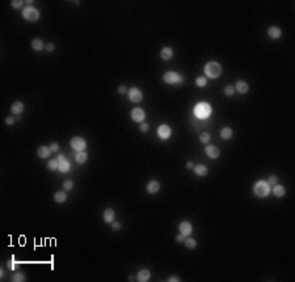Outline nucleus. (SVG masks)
<instances>
[{
    "instance_id": "obj_1",
    "label": "nucleus",
    "mask_w": 295,
    "mask_h": 282,
    "mask_svg": "<svg viewBox=\"0 0 295 282\" xmlns=\"http://www.w3.org/2000/svg\"><path fill=\"white\" fill-rule=\"evenodd\" d=\"M205 72L209 77H211V79H216V77L220 76V74H222V67H220V65L218 62H210V63L206 65Z\"/></svg>"
},
{
    "instance_id": "obj_2",
    "label": "nucleus",
    "mask_w": 295,
    "mask_h": 282,
    "mask_svg": "<svg viewBox=\"0 0 295 282\" xmlns=\"http://www.w3.org/2000/svg\"><path fill=\"white\" fill-rule=\"evenodd\" d=\"M253 192L257 197H266L270 192V185L266 181H258V182H256Z\"/></svg>"
},
{
    "instance_id": "obj_3",
    "label": "nucleus",
    "mask_w": 295,
    "mask_h": 282,
    "mask_svg": "<svg viewBox=\"0 0 295 282\" xmlns=\"http://www.w3.org/2000/svg\"><path fill=\"white\" fill-rule=\"evenodd\" d=\"M194 113L195 116L198 118H206V117H209L210 113H211V108H210V105L209 104H206V103H201L195 106V109H194Z\"/></svg>"
},
{
    "instance_id": "obj_4",
    "label": "nucleus",
    "mask_w": 295,
    "mask_h": 282,
    "mask_svg": "<svg viewBox=\"0 0 295 282\" xmlns=\"http://www.w3.org/2000/svg\"><path fill=\"white\" fill-rule=\"evenodd\" d=\"M22 16H24V18H26L28 21H36L39 17V12L34 7H26V8H24Z\"/></svg>"
},
{
    "instance_id": "obj_5",
    "label": "nucleus",
    "mask_w": 295,
    "mask_h": 282,
    "mask_svg": "<svg viewBox=\"0 0 295 282\" xmlns=\"http://www.w3.org/2000/svg\"><path fill=\"white\" fill-rule=\"evenodd\" d=\"M87 147V142L83 138H79V137H76V138H72L71 139V148L73 150V151H83Z\"/></svg>"
},
{
    "instance_id": "obj_6",
    "label": "nucleus",
    "mask_w": 295,
    "mask_h": 282,
    "mask_svg": "<svg viewBox=\"0 0 295 282\" xmlns=\"http://www.w3.org/2000/svg\"><path fill=\"white\" fill-rule=\"evenodd\" d=\"M163 79H164L165 83H168V84H176V83H181V81H183V77H181L179 74L173 72V71L167 72Z\"/></svg>"
},
{
    "instance_id": "obj_7",
    "label": "nucleus",
    "mask_w": 295,
    "mask_h": 282,
    "mask_svg": "<svg viewBox=\"0 0 295 282\" xmlns=\"http://www.w3.org/2000/svg\"><path fill=\"white\" fill-rule=\"evenodd\" d=\"M146 114H144V110L140 109V108H135L131 110V118L132 121H135V122H142V121L144 119Z\"/></svg>"
},
{
    "instance_id": "obj_8",
    "label": "nucleus",
    "mask_w": 295,
    "mask_h": 282,
    "mask_svg": "<svg viewBox=\"0 0 295 282\" xmlns=\"http://www.w3.org/2000/svg\"><path fill=\"white\" fill-rule=\"evenodd\" d=\"M129 97H130L131 101H134V103H139V101H142V92H140V89L131 88L129 91Z\"/></svg>"
},
{
    "instance_id": "obj_9",
    "label": "nucleus",
    "mask_w": 295,
    "mask_h": 282,
    "mask_svg": "<svg viewBox=\"0 0 295 282\" xmlns=\"http://www.w3.org/2000/svg\"><path fill=\"white\" fill-rule=\"evenodd\" d=\"M171 127L168 125H161L159 129H157V134H159V137L160 138H163V139H167V138H169V135H171Z\"/></svg>"
},
{
    "instance_id": "obj_10",
    "label": "nucleus",
    "mask_w": 295,
    "mask_h": 282,
    "mask_svg": "<svg viewBox=\"0 0 295 282\" xmlns=\"http://www.w3.org/2000/svg\"><path fill=\"white\" fill-rule=\"evenodd\" d=\"M205 151L207 154V156L211 159H216L219 156V150H218V147H215V146H206Z\"/></svg>"
},
{
    "instance_id": "obj_11",
    "label": "nucleus",
    "mask_w": 295,
    "mask_h": 282,
    "mask_svg": "<svg viewBox=\"0 0 295 282\" xmlns=\"http://www.w3.org/2000/svg\"><path fill=\"white\" fill-rule=\"evenodd\" d=\"M191 231H193V227H191V225L189 222H183V223H180V232L183 234L184 236L186 235H190L191 234Z\"/></svg>"
},
{
    "instance_id": "obj_12",
    "label": "nucleus",
    "mask_w": 295,
    "mask_h": 282,
    "mask_svg": "<svg viewBox=\"0 0 295 282\" xmlns=\"http://www.w3.org/2000/svg\"><path fill=\"white\" fill-rule=\"evenodd\" d=\"M11 110H12V113L13 114H21L22 112H24V104L21 103V101H16V103H13L12 106H11Z\"/></svg>"
},
{
    "instance_id": "obj_13",
    "label": "nucleus",
    "mask_w": 295,
    "mask_h": 282,
    "mask_svg": "<svg viewBox=\"0 0 295 282\" xmlns=\"http://www.w3.org/2000/svg\"><path fill=\"white\" fill-rule=\"evenodd\" d=\"M136 278H138V281H140V282H147V281H150V278H151V273L147 269H143V270H140L139 273H138Z\"/></svg>"
},
{
    "instance_id": "obj_14",
    "label": "nucleus",
    "mask_w": 295,
    "mask_h": 282,
    "mask_svg": "<svg viewBox=\"0 0 295 282\" xmlns=\"http://www.w3.org/2000/svg\"><path fill=\"white\" fill-rule=\"evenodd\" d=\"M159 189H160V184H159V181H155V180L154 181H150L148 185H147V192L151 194L159 192Z\"/></svg>"
},
{
    "instance_id": "obj_15",
    "label": "nucleus",
    "mask_w": 295,
    "mask_h": 282,
    "mask_svg": "<svg viewBox=\"0 0 295 282\" xmlns=\"http://www.w3.org/2000/svg\"><path fill=\"white\" fill-rule=\"evenodd\" d=\"M235 89L238 92H240V93H247L249 88H248V84L245 81L239 80L238 83H236V85H235Z\"/></svg>"
},
{
    "instance_id": "obj_16",
    "label": "nucleus",
    "mask_w": 295,
    "mask_h": 282,
    "mask_svg": "<svg viewBox=\"0 0 295 282\" xmlns=\"http://www.w3.org/2000/svg\"><path fill=\"white\" fill-rule=\"evenodd\" d=\"M50 154H51V150H50V147H46V146H42V147H39L37 150V155L39 158H42V159L47 158Z\"/></svg>"
},
{
    "instance_id": "obj_17",
    "label": "nucleus",
    "mask_w": 295,
    "mask_h": 282,
    "mask_svg": "<svg viewBox=\"0 0 295 282\" xmlns=\"http://www.w3.org/2000/svg\"><path fill=\"white\" fill-rule=\"evenodd\" d=\"M268 33H269V37L274 38V40H277V38L281 37V33H282V32H281V29H279L278 26H272V28H269Z\"/></svg>"
},
{
    "instance_id": "obj_18",
    "label": "nucleus",
    "mask_w": 295,
    "mask_h": 282,
    "mask_svg": "<svg viewBox=\"0 0 295 282\" xmlns=\"http://www.w3.org/2000/svg\"><path fill=\"white\" fill-rule=\"evenodd\" d=\"M172 55H173V50H172L171 47H164L163 50H161V53H160V57L163 58L164 61H168V59H171V58H172Z\"/></svg>"
},
{
    "instance_id": "obj_19",
    "label": "nucleus",
    "mask_w": 295,
    "mask_h": 282,
    "mask_svg": "<svg viewBox=\"0 0 295 282\" xmlns=\"http://www.w3.org/2000/svg\"><path fill=\"white\" fill-rule=\"evenodd\" d=\"M113 219H114V210L113 209H106L104 211V221L106 223H112Z\"/></svg>"
},
{
    "instance_id": "obj_20",
    "label": "nucleus",
    "mask_w": 295,
    "mask_h": 282,
    "mask_svg": "<svg viewBox=\"0 0 295 282\" xmlns=\"http://www.w3.org/2000/svg\"><path fill=\"white\" fill-rule=\"evenodd\" d=\"M194 172H195V174H198V176H206V174H207V168H206L205 165L199 164V165H195L194 167Z\"/></svg>"
},
{
    "instance_id": "obj_21",
    "label": "nucleus",
    "mask_w": 295,
    "mask_h": 282,
    "mask_svg": "<svg viewBox=\"0 0 295 282\" xmlns=\"http://www.w3.org/2000/svg\"><path fill=\"white\" fill-rule=\"evenodd\" d=\"M54 200H55V202H58V203H62L67 200V194L65 192H57L55 194H54Z\"/></svg>"
},
{
    "instance_id": "obj_22",
    "label": "nucleus",
    "mask_w": 295,
    "mask_h": 282,
    "mask_svg": "<svg viewBox=\"0 0 295 282\" xmlns=\"http://www.w3.org/2000/svg\"><path fill=\"white\" fill-rule=\"evenodd\" d=\"M32 47H33V50H36V51L42 50V49H43V42L39 40V38H34V40L32 41Z\"/></svg>"
},
{
    "instance_id": "obj_23",
    "label": "nucleus",
    "mask_w": 295,
    "mask_h": 282,
    "mask_svg": "<svg viewBox=\"0 0 295 282\" xmlns=\"http://www.w3.org/2000/svg\"><path fill=\"white\" fill-rule=\"evenodd\" d=\"M58 168H59V171L63 172V173H66L68 169H70V163L67 162V160H62V162H59V165H58Z\"/></svg>"
},
{
    "instance_id": "obj_24",
    "label": "nucleus",
    "mask_w": 295,
    "mask_h": 282,
    "mask_svg": "<svg viewBox=\"0 0 295 282\" xmlns=\"http://www.w3.org/2000/svg\"><path fill=\"white\" fill-rule=\"evenodd\" d=\"M220 137H222V139H230L231 137H232V129H230V127L222 129V131H220Z\"/></svg>"
},
{
    "instance_id": "obj_25",
    "label": "nucleus",
    "mask_w": 295,
    "mask_h": 282,
    "mask_svg": "<svg viewBox=\"0 0 295 282\" xmlns=\"http://www.w3.org/2000/svg\"><path fill=\"white\" fill-rule=\"evenodd\" d=\"M273 194H274V196H277V197L285 196V188L281 186V185H274V188H273Z\"/></svg>"
},
{
    "instance_id": "obj_26",
    "label": "nucleus",
    "mask_w": 295,
    "mask_h": 282,
    "mask_svg": "<svg viewBox=\"0 0 295 282\" xmlns=\"http://www.w3.org/2000/svg\"><path fill=\"white\" fill-rule=\"evenodd\" d=\"M87 159H88V155L85 154V152H77L76 154V162L79 163V164H83V163H85L87 162Z\"/></svg>"
},
{
    "instance_id": "obj_27",
    "label": "nucleus",
    "mask_w": 295,
    "mask_h": 282,
    "mask_svg": "<svg viewBox=\"0 0 295 282\" xmlns=\"http://www.w3.org/2000/svg\"><path fill=\"white\" fill-rule=\"evenodd\" d=\"M185 247L186 248H189V249H193V248H195L197 245V241L193 239V237H188V239H185Z\"/></svg>"
},
{
    "instance_id": "obj_28",
    "label": "nucleus",
    "mask_w": 295,
    "mask_h": 282,
    "mask_svg": "<svg viewBox=\"0 0 295 282\" xmlns=\"http://www.w3.org/2000/svg\"><path fill=\"white\" fill-rule=\"evenodd\" d=\"M206 83H207V79H206L205 76H199V77H197V80H195V84L198 87H205Z\"/></svg>"
},
{
    "instance_id": "obj_29",
    "label": "nucleus",
    "mask_w": 295,
    "mask_h": 282,
    "mask_svg": "<svg viewBox=\"0 0 295 282\" xmlns=\"http://www.w3.org/2000/svg\"><path fill=\"white\" fill-rule=\"evenodd\" d=\"M58 165H59V162L58 160H50L47 164V168L50 169V171H55V169L58 168Z\"/></svg>"
},
{
    "instance_id": "obj_30",
    "label": "nucleus",
    "mask_w": 295,
    "mask_h": 282,
    "mask_svg": "<svg viewBox=\"0 0 295 282\" xmlns=\"http://www.w3.org/2000/svg\"><path fill=\"white\" fill-rule=\"evenodd\" d=\"M199 140L202 143H207V142H210V135H209V133H202L199 135Z\"/></svg>"
},
{
    "instance_id": "obj_31",
    "label": "nucleus",
    "mask_w": 295,
    "mask_h": 282,
    "mask_svg": "<svg viewBox=\"0 0 295 282\" xmlns=\"http://www.w3.org/2000/svg\"><path fill=\"white\" fill-rule=\"evenodd\" d=\"M234 92H235V88H234L232 85H227V87L224 88V93L227 95V96H232Z\"/></svg>"
},
{
    "instance_id": "obj_32",
    "label": "nucleus",
    "mask_w": 295,
    "mask_h": 282,
    "mask_svg": "<svg viewBox=\"0 0 295 282\" xmlns=\"http://www.w3.org/2000/svg\"><path fill=\"white\" fill-rule=\"evenodd\" d=\"M24 280H25V276H24L22 273H17V274H14V276H13V281H16V282L24 281Z\"/></svg>"
},
{
    "instance_id": "obj_33",
    "label": "nucleus",
    "mask_w": 295,
    "mask_h": 282,
    "mask_svg": "<svg viewBox=\"0 0 295 282\" xmlns=\"http://www.w3.org/2000/svg\"><path fill=\"white\" fill-rule=\"evenodd\" d=\"M63 186H65L66 190H71V189L73 188V182L70 181V180H67V181H66L65 184H63Z\"/></svg>"
},
{
    "instance_id": "obj_34",
    "label": "nucleus",
    "mask_w": 295,
    "mask_h": 282,
    "mask_svg": "<svg viewBox=\"0 0 295 282\" xmlns=\"http://www.w3.org/2000/svg\"><path fill=\"white\" fill-rule=\"evenodd\" d=\"M50 150H51V152H57L59 150V144L57 142H53L51 146H50Z\"/></svg>"
},
{
    "instance_id": "obj_35",
    "label": "nucleus",
    "mask_w": 295,
    "mask_h": 282,
    "mask_svg": "<svg viewBox=\"0 0 295 282\" xmlns=\"http://www.w3.org/2000/svg\"><path fill=\"white\" fill-rule=\"evenodd\" d=\"M277 182H278V177H277V176H270V177H269L268 184H272V185H274V184H277Z\"/></svg>"
},
{
    "instance_id": "obj_36",
    "label": "nucleus",
    "mask_w": 295,
    "mask_h": 282,
    "mask_svg": "<svg viewBox=\"0 0 295 282\" xmlns=\"http://www.w3.org/2000/svg\"><path fill=\"white\" fill-rule=\"evenodd\" d=\"M24 6V2H12V7L13 8H21Z\"/></svg>"
},
{
    "instance_id": "obj_37",
    "label": "nucleus",
    "mask_w": 295,
    "mask_h": 282,
    "mask_svg": "<svg viewBox=\"0 0 295 282\" xmlns=\"http://www.w3.org/2000/svg\"><path fill=\"white\" fill-rule=\"evenodd\" d=\"M8 269H11V270L14 269V259H13V257L11 260H8Z\"/></svg>"
},
{
    "instance_id": "obj_38",
    "label": "nucleus",
    "mask_w": 295,
    "mask_h": 282,
    "mask_svg": "<svg viewBox=\"0 0 295 282\" xmlns=\"http://www.w3.org/2000/svg\"><path fill=\"white\" fill-rule=\"evenodd\" d=\"M113 230H114V231H118V230H120V228H121V223L120 222H113Z\"/></svg>"
},
{
    "instance_id": "obj_39",
    "label": "nucleus",
    "mask_w": 295,
    "mask_h": 282,
    "mask_svg": "<svg viewBox=\"0 0 295 282\" xmlns=\"http://www.w3.org/2000/svg\"><path fill=\"white\" fill-rule=\"evenodd\" d=\"M118 92H120V93H121V95H125V93H126V92H127V88H126V87H125V85H121V87H120V88H118Z\"/></svg>"
},
{
    "instance_id": "obj_40",
    "label": "nucleus",
    "mask_w": 295,
    "mask_h": 282,
    "mask_svg": "<svg viewBox=\"0 0 295 282\" xmlns=\"http://www.w3.org/2000/svg\"><path fill=\"white\" fill-rule=\"evenodd\" d=\"M54 49H55V46H54L53 43H47V45H46V50H47V51L51 53V51H54Z\"/></svg>"
},
{
    "instance_id": "obj_41",
    "label": "nucleus",
    "mask_w": 295,
    "mask_h": 282,
    "mask_svg": "<svg viewBox=\"0 0 295 282\" xmlns=\"http://www.w3.org/2000/svg\"><path fill=\"white\" fill-rule=\"evenodd\" d=\"M147 130H148V125H147V123H142V125H140V131L146 133Z\"/></svg>"
},
{
    "instance_id": "obj_42",
    "label": "nucleus",
    "mask_w": 295,
    "mask_h": 282,
    "mask_svg": "<svg viewBox=\"0 0 295 282\" xmlns=\"http://www.w3.org/2000/svg\"><path fill=\"white\" fill-rule=\"evenodd\" d=\"M13 122H14V118H13V117H7V118H6V123H7V125H12Z\"/></svg>"
},
{
    "instance_id": "obj_43",
    "label": "nucleus",
    "mask_w": 295,
    "mask_h": 282,
    "mask_svg": "<svg viewBox=\"0 0 295 282\" xmlns=\"http://www.w3.org/2000/svg\"><path fill=\"white\" fill-rule=\"evenodd\" d=\"M180 281V278L179 277H176V276H173V277H171V278H168V282H179Z\"/></svg>"
},
{
    "instance_id": "obj_44",
    "label": "nucleus",
    "mask_w": 295,
    "mask_h": 282,
    "mask_svg": "<svg viewBox=\"0 0 295 282\" xmlns=\"http://www.w3.org/2000/svg\"><path fill=\"white\" fill-rule=\"evenodd\" d=\"M184 240H185V237H184V235H183V234H181V235H179V236L176 237V241H179V243L184 241Z\"/></svg>"
},
{
    "instance_id": "obj_45",
    "label": "nucleus",
    "mask_w": 295,
    "mask_h": 282,
    "mask_svg": "<svg viewBox=\"0 0 295 282\" xmlns=\"http://www.w3.org/2000/svg\"><path fill=\"white\" fill-rule=\"evenodd\" d=\"M57 160H58V162H62V160H65V156H63V155H58Z\"/></svg>"
},
{
    "instance_id": "obj_46",
    "label": "nucleus",
    "mask_w": 295,
    "mask_h": 282,
    "mask_svg": "<svg viewBox=\"0 0 295 282\" xmlns=\"http://www.w3.org/2000/svg\"><path fill=\"white\" fill-rule=\"evenodd\" d=\"M186 168H193V163L188 162V163H186Z\"/></svg>"
}]
</instances>
